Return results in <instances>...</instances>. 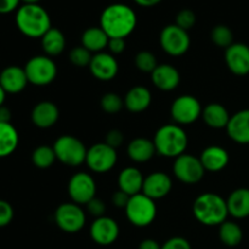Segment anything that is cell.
<instances>
[{
	"label": "cell",
	"instance_id": "6da1fadb",
	"mask_svg": "<svg viewBox=\"0 0 249 249\" xmlns=\"http://www.w3.org/2000/svg\"><path fill=\"white\" fill-rule=\"evenodd\" d=\"M138 23L135 11L122 2L111 4L102 11L100 27L109 38H123L130 36Z\"/></svg>",
	"mask_w": 249,
	"mask_h": 249
},
{
	"label": "cell",
	"instance_id": "7a4b0ae2",
	"mask_svg": "<svg viewBox=\"0 0 249 249\" xmlns=\"http://www.w3.org/2000/svg\"><path fill=\"white\" fill-rule=\"evenodd\" d=\"M16 26L28 38H43L51 27L50 15L39 4H23L17 9L15 16Z\"/></svg>",
	"mask_w": 249,
	"mask_h": 249
},
{
	"label": "cell",
	"instance_id": "3957f363",
	"mask_svg": "<svg viewBox=\"0 0 249 249\" xmlns=\"http://www.w3.org/2000/svg\"><path fill=\"white\" fill-rule=\"evenodd\" d=\"M194 215L201 224L207 226H220L229 215L228 203L221 196L212 192L202 194L194 202Z\"/></svg>",
	"mask_w": 249,
	"mask_h": 249
},
{
	"label": "cell",
	"instance_id": "277c9868",
	"mask_svg": "<svg viewBox=\"0 0 249 249\" xmlns=\"http://www.w3.org/2000/svg\"><path fill=\"white\" fill-rule=\"evenodd\" d=\"M153 143L158 155L168 158H177L185 153L189 139L186 131L181 126L167 124L158 129Z\"/></svg>",
	"mask_w": 249,
	"mask_h": 249
},
{
	"label": "cell",
	"instance_id": "5b68a950",
	"mask_svg": "<svg viewBox=\"0 0 249 249\" xmlns=\"http://www.w3.org/2000/svg\"><path fill=\"white\" fill-rule=\"evenodd\" d=\"M128 220L138 228H145L153 223L157 215V207L155 201L146 195L141 194L131 196L125 207Z\"/></svg>",
	"mask_w": 249,
	"mask_h": 249
},
{
	"label": "cell",
	"instance_id": "8992f818",
	"mask_svg": "<svg viewBox=\"0 0 249 249\" xmlns=\"http://www.w3.org/2000/svg\"><path fill=\"white\" fill-rule=\"evenodd\" d=\"M56 158L70 167H78L87 160L88 150L79 139L72 135H62L53 143Z\"/></svg>",
	"mask_w": 249,
	"mask_h": 249
},
{
	"label": "cell",
	"instance_id": "52a82bcc",
	"mask_svg": "<svg viewBox=\"0 0 249 249\" xmlns=\"http://www.w3.org/2000/svg\"><path fill=\"white\" fill-rule=\"evenodd\" d=\"M28 82L36 87L49 85L55 80L57 75V67L53 58L46 55H39L32 57L24 66Z\"/></svg>",
	"mask_w": 249,
	"mask_h": 249
},
{
	"label": "cell",
	"instance_id": "ba28073f",
	"mask_svg": "<svg viewBox=\"0 0 249 249\" xmlns=\"http://www.w3.org/2000/svg\"><path fill=\"white\" fill-rule=\"evenodd\" d=\"M160 43L168 55L181 56L189 50L191 40L187 31L177 24H169L160 32Z\"/></svg>",
	"mask_w": 249,
	"mask_h": 249
},
{
	"label": "cell",
	"instance_id": "9c48e42d",
	"mask_svg": "<svg viewBox=\"0 0 249 249\" xmlns=\"http://www.w3.org/2000/svg\"><path fill=\"white\" fill-rule=\"evenodd\" d=\"M55 221L58 228L65 232H79L85 225V213L79 204L62 203L56 209Z\"/></svg>",
	"mask_w": 249,
	"mask_h": 249
},
{
	"label": "cell",
	"instance_id": "30bf717a",
	"mask_svg": "<svg viewBox=\"0 0 249 249\" xmlns=\"http://www.w3.org/2000/svg\"><path fill=\"white\" fill-rule=\"evenodd\" d=\"M173 170H174V174L178 180L187 185L197 184L201 181L204 177V172H206L201 160L191 155H187V153L175 158Z\"/></svg>",
	"mask_w": 249,
	"mask_h": 249
},
{
	"label": "cell",
	"instance_id": "8fae6325",
	"mask_svg": "<svg viewBox=\"0 0 249 249\" xmlns=\"http://www.w3.org/2000/svg\"><path fill=\"white\" fill-rule=\"evenodd\" d=\"M117 160V151L106 142H100L95 143L88 150L85 162L92 172L106 173L116 165Z\"/></svg>",
	"mask_w": 249,
	"mask_h": 249
},
{
	"label": "cell",
	"instance_id": "7c38bea8",
	"mask_svg": "<svg viewBox=\"0 0 249 249\" xmlns=\"http://www.w3.org/2000/svg\"><path fill=\"white\" fill-rule=\"evenodd\" d=\"M170 114L175 123L186 125L196 122L202 116V106L198 100L192 95H182L174 100Z\"/></svg>",
	"mask_w": 249,
	"mask_h": 249
},
{
	"label": "cell",
	"instance_id": "4fadbf2b",
	"mask_svg": "<svg viewBox=\"0 0 249 249\" xmlns=\"http://www.w3.org/2000/svg\"><path fill=\"white\" fill-rule=\"evenodd\" d=\"M68 194L73 203L88 204L96 194V184L94 178L84 172L77 173L68 182Z\"/></svg>",
	"mask_w": 249,
	"mask_h": 249
},
{
	"label": "cell",
	"instance_id": "5bb4252c",
	"mask_svg": "<svg viewBox=\"0 0 249 249\" xmlns=\"http://www.w3.org/2000/svg\"><path fill=\"white\" fill-rule=\"evenodd\" d=\"M90 236L97 245L109 246L118 238L119 226L117 221L109 216L96 218L90 226Z\"/></svg>",
	"mask_w": 249,
	"mask_h": 249
},
{
	"label": "cell",
	"instance_id": "9a60e30c",
	"mask_svg": "<svg viewBox=\"0 0 249 249\" xmlns=\"http://www.w3.org/2000/svg\"><path fill=\"white\" fill-rule=\"evenodd\" d=\"M89 68L91 74L102 82H108L113 79L119 70L116 57L108 53H95L91 58Z\"/></svg>",
	"mask_w": 249,
	"mask_h": 249
},
{
	"label": "cell",
	"instance_id": "2e32d148",
	"mask_svg": "<svg viewBox=\"0 0 249 249\" xmlns=\"http://www.w3.org/2000/svg\"><path fill=\"white\" fill-rule=\"evenodd\" d=\"M225 62L229 70L236 75L249 73V46L242 43H233L225 51Z\"/></svg>",
	"mask_w": 249,
	"mask_h": 249
},
{
	"label": "cell",
	"instance_id": "e0dca14e",
	"mask_svg": "<svg viewBox=\"0 0 249 249\" xmlns=\"http://www.w3.org/2000/svg\"><path fill=\"white\" fill-rule=\"evenodd\" d=\"M172 187L173 182L169 175L163 172H155L145 178L142 194L155 201L167 196L172 191Z\"/></svg>",
	"mask_w": 249,
	"mask_h": 249
},
{
	"label": "cell",
	"instance_id": "ac0fdd59",
	"mask_svg": "<svg viewBox=\"0 0 249 249\" xmlns=\"http://www.w3.org/2000/svg\"><path fill=\"white\" fill-rule=\"evenodd\" d=\"M28 83L24 68L18 66H9L0 72V85L6 94H18Z\"/></svg>",
	"mask_w": 249,
	"mask_h": 249
},
{
	"label": "cell",
	"instance_id": "d6986e66",
	"mask_svg": "<svg viewBox=\"0 0 249 249\" xmlns=\"http://www.w3.org/2000/svg\"><path fill=\"white\" fill-rule=\"evenodd\" d=\"M151 79L157 89L163 91H172L177 89L180 83V73L174 66L158 65L157 68L151 73Z\"/></svg>",
	"mask_w": 249,
	"mask_h": 249
},
{
	"label": "cell",
	"instance_id": "ffe728a7",
	"mask_svg": "<svg viewBox=\"0 0 249 249\" xmlns=\"http://www.w3.org/2000/svg\"><path fill=\"white\" fill-rule=\"evenodd\" d=\"M60 117V111L53 102L41 101L32 111V122L40 129H48L55 125Z\"/></svg>",
	"mask_w": 249,
	"mask_h": 249
},
{
	"label": "cell",
	"instance_id": "44dd1931",
	"mask_svg": "<svg viewBox=\"0 0 249 249\" xmlns=\"http://www.w3.org/2000/svg\"><path fill=\"white\" fill-rule=\"evenodd\" d=\"M226 130L235 142L242 145L249 143V109H242L233 114L229 121Z\"/></svg>",
	"mask_w": 249,
	"mask_h": 249
},
{
	"label": "cell",
	"instance_id": "7402d4cb",
	"mask_svg": "<svg viewBox=\"0 0 249 249\" xmlns=\"http://www.w3.org/2000/svg\"><path fill=\"white\" fill-rule=\"evenodd\" d=\"M202 165L209 172H220L229 164V153L220 146H209L201 153Z\"/></svg>",
	"mask_w": 249,
	"mask_h": 249
},
{
	"label": "cell",
	"instance_id": "603a6c76",
	"mask_svg": "<svg viewBox=\"0 0 249 249\" xmlns=\"http://www.w3.org/2000/svg\"><path fill=\"white\" fill-rule=\"evenodd\" d=\"M143 181H145V178L135 167L125 168L122 170L118 177L119 190L125 192L130 197L142 192Z\"/></svg>",
	"mask_w": 249,
	"mask_h": 249
},
{
	"label": "cell",
	"instance_id": "cb8c5ba5",
	"mask_svg": "<svg viewBox=\"0 0 249 249\" xmlns=\"http://www.w3.org/2000/svg\"><path fill=\"white\" fill-rule=\"evenodd\" d=\"M151 101H152V96L147 88L141 87H134L126 92L125 99H124V106L134 113H139V112H143L150 107Z\"/></svg>",
	"mask_w": 249,
	"mask_h": 249
},
{
	"label": "cell",
	"instance_id": "d4e9b609",
	"mask_svg": "<svg viewBox=\"0 0 249 249\" xmlns=\"http://www.w3.org/2000/svg\"><path fill=\"white\" fill-rule=\"evenodd\" d=\"M230 215L236 219L249 216V189H237L226 199Z\"/></svg>",
	"mask_w": 249,
	"mask_h": 249
},
{
	"label": "cell",
	"instance_id": "484cf974",
	"mask_svg": "<svg viewBox=\"0 0 249 249\" xmlns=\"http://www.w3.org/2000/svg\"><path fill=\"white\" fill-rule=\"evenodd\" d=\"M156 147L153 141L145 138H136L128 145V155L136 163L148 162L155 156Z\"/></svg>",
	"mask_w": 249,
	"mask_h": 249
},
{
	"label": "cell",
	"instance_id": "4316f807",
	"mask_svg": "<svg viewBox=\"0 0 249 249\" xmlns=\"http://www.w3.org/2000/svg\"><path fill=\"white\" fill-rule=\"evenodd\" d=\"M202 117L208 126L213 129L226 128L230 121L228 109L220 104H209L202 111Z\"/></svg>",
	"mask_w": 249,
	"mask_h": 249
},
{
	"label": "cell",
	"instance_id": "83f0119b",
	"mask_svg": "<svg viewBox=\"0 0 249 249\" xmlns=\"http://www.w3.org/2000/svg\"><path fill=\"white\" fill-rule=\"evenodd\" d=\"M108 41L109 36L101 27H90L82 36V46L88 49L90 53H102V50L108 45Z\"/></svg>",
	"mask_w": 249,
	"mask_h": 249
},
{
	"label": "cell",
	"instance_id": "f1b7e54d",
	"mask_svg": "<svg viewBox=\"0 0 249 249\" xmlns=\"http://www.w3.org/2000/svg\"><path fill=\"white\" fill-rule=\"evenodd\" d=\"M18 141V133L11 123H0V158L12 155Z\"/></svg>",
	"mask_w": 249,
	"mask_h": 249
},
{
	"label": "cell",
	"instance_id": "f546056e",
	"mask_svg": "<svg viewBox=\"0 0 249 249\" xmlns=\"http://www.w3.org/2000/svg\"><path fill=\"white\" fill-rule=\"evenodd\" d=\"M41 46L46 56H57L65 50L66 38L60 29L50 28L41 38Z\"/></svg>",
	"mask_w": 249,
	"mask_h": 249
},
{
	"label": "cell",
	"instance_id": "4dcf8cb0",
	"mask_svg": "<svg viewBox=\"0 0 249 249\" xmlns=\"http://www.w3.org/2000/svg\"><path fill=\"white\" fill-rule=\"evenodd\" d=\"M219 237L224 245L229 247H235L240 245L243 238L242 229L232 221H224L219 229Z\"/></svg>",
	"mask_w": 249,
	"mask_h": 249
},
{
	"label": "cell",
	"instance_id": "1f68e13d",
	"mask_svg": "<svg viewBox=\"0 0 249 249\" xmlns=\"http://www.w3.org/2000/svg\"><path fill=\"white\" fill-rule=\"evenodd\" d=\"M56 153L53 151V147H49V146H39L32 153V160L33 164L39 169H48L51 165L55 163Z\"/></svg>",
	"mask_w": 249,
	"mask_h": 249
},
{
	"label": "cell",
	"instance_id": "d6a6232c",
	"mask_svg": "<svg viewBox=\"0 0 249 249\" xmlns=\"http://www.w3.org/2000/svg\"><path fill=\"white\" fill-rule=\"evenodd\" d=\"M212 41L219 48L228 49L233 44V33L228 26L224 24H218L212 29L211 33Z\"/></svg>",
	"mask_w": 249,
	"mask_h": 249
},
{
	"label": "cell",
	"instance_id": "836d02e7",
	"mask_svg": "<svg viewBox=\"0 0 249 249\" xmlns=\"http://www.w3.org/2000/svg\"><path fill=\"white\" fill-rule=\"evenodd\" d=\"M135 66L145 73H152L157 68V58L150 51H140L135 56Z\"/></svg>",
	"mask_w": 249,
	"mask_h": 249
},
{
	"label": "cell",
	"instance_id": "e575fe53",
	"mask_svg": "<svg viewBox=\"0 0 249 249\" xmlns=\"http://www.w3.org/2000/svg\"><path fill=\"white\" fill-rule=\"evenodd\" d=\"M124 106V100L118 94L114 92H107L101 99V108L107 113H118Z\"/></svg>",
	"mask_w": 249,
	"mask_h": 249
},
{
	"label": "cell",
	"instance_id": "d590c367",
	"mask_svg": "<svg viewBox=\"0 0 249 249\" xmlns=\"http://www.w3.org/2000/svg\"><path fill=\"white\" fill-rule=\"evenodd\" d=\"M92 55L88 49L84 46H75L71 50L70 53V60L77 67H85L89 66L91 62Z\"/></svg>",
	"mask_w": 249,
	"mask_h": 249
},
{
	"label": "cell",
	"instance_id": "8d00e7d4",
	"mask_svg": "<svg viewBox=\"0 0 249 249\" xmlns=\"http://www.w3.org/2000/svg\"><path fill=\"white\" fill-rule=\"evenodd\" d=\"M175 24L179 26L180 28L185 29V31H189L196 24V15L190 9L181 10L177 15V23Z\"/></svg>",
	"mask_w": 249,
	"mask_h": 249
},
{
	"label": "cell",
	"instance_id": "74e56055",
	"mask_svg": "<svg viewBox=\"0 0 249 249\" xmlns=\"http://www.w3.org/2000/svg\"><path fill=\"white\" fill-rule=\"evenodd\" d=\"M14 219V208L9 202L0 199V228L7 226Z\"/></svg>",
	"mask_w": 249,
	"mask_h": 249
},
{
	"label": "cell",
	"instance_id": "f35d334b",
	"mask_svg": "<svg viewBox=\"0 0 249 249\" xmlns=\"http://www.w3.org/2000/svg\"><path fill=\"white\" fill-rule=\"evenodd\" d=\"M88 212L91 214L95 218H101V216H105V212H106V206H105V202L102 199L92 198L89 203L87 204Z\"/></svg>",
	"mask_w": 249,
	"mask_h": 249
},
{
	"label": "cell",
	"instance_id": "ab89813d",
	"mask_svg": "<svg viewBox=\"0 0 249 249\" xmlns=\"http://www.w3.org/2000/svg\"><path fill=\"white\" fill-rule=\"evenodd\" d=\"M105 142L108 146L113 147L114 150H117L118 147H121L124 142V135L121 130L118 129H113V130H109L106 135V141Z\"/></svg>",
	"mask_w": 249,
	"mask_h": 249
},
{
	"label": "cell",
	"instance_id": "60d3db41",
	"mask_svg": "<svg viewBox=\"0 0 249 249\" xmlns=\"http://www.w3.org/2000/svg\"><path fill=\"white\" fill-rule=\"evenodd\" d=\"M162 249H191V245L184 237H172L162 246Z\"/></svg>",
	"mask_w": 249,
	"mask_h": 249
},
{
	"label": "cell",
	"instance_id": "b9f144b4",
	"mask_svg": "<svg viewBox=\"0 0 249 249\" xmlns=\"http://www.w3.org/2000/svg\"><path fill=\"white\" fill-rule=\"evenodd\" d=\"M125 39L123 38H109L108 41V45L107 48L109 49L112 55H119V53H123L125 50Z\"/></svg>",
	"mask_w": 249,
	"mask_h": 249
},
{
	"label": "cell",
	"instance_id": "7bdbcfd3",
	"mask_svg": "<svg viewBox=\"0 0 249 249\" xmlns=\"http://www.w3.org/2000/svg\"><path fill=\"white\" fill-rule=\"evenodd\" d=\"M129 199H130V196H129V195H126L125 192H123L122 190H118V191L114 192L113 196H112V203L116 207H118V208H125V207L128 206Z\"/></svg>",
	"mask_w": 249,
	"mask_h": 249
},
{
	"label": "cell",
	"instance_id": "ee69618b",
	"mask_svg": "<svg viewBox=\"0 0 249 249\" xmlns=\"http://www.w3.org/2000/svg\"><path fill=\"white\" fill-rule=\"evenodd\" d=\"M21 0H0V14L6 15L10 12L17 11Z\"/></svg>",
	"mask_w": 249,
	"mask_h": 249
},
{
	"label": "cell",
	"instance_id": "f6af8a7d",
	"mask_svg": "<svg viewBox=\"0 0 249 249\" xmlns=\"http://www.w3.org/2000/svg\"><path fill=\"white\" fill-rule=\"evenodd\" d=\"M139 249H162V246L158 245L157 241L147 238V240H143L142 242L140 243Z\"/></svg>",
	"mask_w": 249,
	"mask_h": 249
},
{
	"label": "cell",
	"instance_id": "bcb514c9",
	"mask_svg": "<svg viewBox=\"0 0 249 249\" xmlns=\"http://www.w3.org/2000/svg\"><path fill=\"white\" fill-rule=\"evenodd\" d=\"M11 111L2 105L0 107V123H11Z\"/></svg>",
	"mask_w": 249,
	"mask_h": 249
},
{
	"label": "cell",
	"instance_id": "7dc6e473",
	"mask_svg": "<svg viewBox=\"0 0 249 249\" xmlns=\"http://www.w3.org/2000/svg\"><path fill=\"white\" fill-rule=\"evenodd\" d=\"M139 6H142V7H152L156 6V5L160 4L162 0H134Z\"/></svg>",
	"mask_w": 249,
	"mask_h": 249
},
{
	"label": "cell",
	"instance_id": "c3c4849f",
	"mask_svg": "<svg viewBox=\"0 0 249 249\" xmlns=\"http://www.w3.org/2000/svg\"><path fill=\"white\" fill-rule=\"evenodd\" d=\"M5 97H6V92H5V90L2 89L1 85H0V107H1L2 105H4Z\"/></svg>",
	"mask_w": 249,
	"mask_h": 249
},
{
	"label": "cell",
	"instance_id": "681fc988",
	"mask_svg": "<svg viewBox=\"0 0 249 249\" xmlns=\"http://www.w3.org/2000/svg\"><path fill=\"white\" fill-rule=\"evenodd\" d=\"M23 4H39L40 0H21Z\"/></svg>",
	"mask_w": 249,
	"mask_h": 249
}]
</instances>
